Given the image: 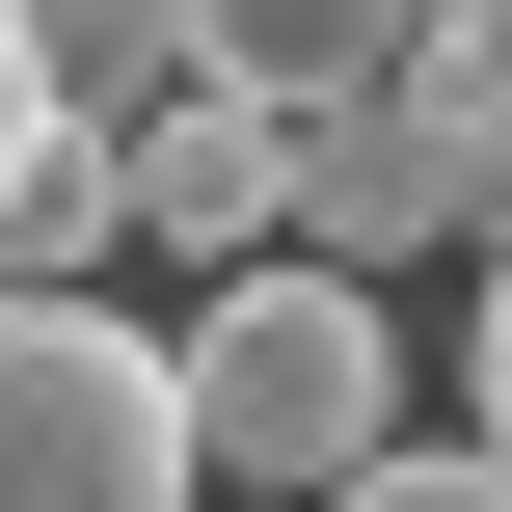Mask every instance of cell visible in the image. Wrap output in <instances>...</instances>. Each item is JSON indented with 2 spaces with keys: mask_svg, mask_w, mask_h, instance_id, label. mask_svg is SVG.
I'll use <instances>...</instances> for the list:
<instances>
[{
  "mask_svg": "<svg viewBox=\"0 0 512 512\" xmlns=\"http://www.w3.org/2000/svg\"><path fill=\"white\" fill-rule=\"evenodd\" d=\"M432 81H459V108H512V0H432Z\"/></svg>",
  "mask_w": 512,
  "mask_h": 512,
  "instance_id": "7",
  "label": "cell"
},
{
  "mask_svg": "<svg viewBox=\"0 0 512 512\" xmlns=\"http://www.w3.org/2000/svg\"><path fill=\"white\" fill-rule=\"evenodd\" d=\"M270 162H297V135H270L243 81H162V108H108V216H135V243H189V270L297 243V216H270Z\"/></svg>",
  "mask_w": 512,
  "mask_h": 512,
  "instance_id": "3",
  "label": "cell"
},
{
  "mask_svg": "<svg viewBox=\"0 0 512 512\" xmlns=\"http://www.w3.org/2000/svg\"><path fill=\"white\" fill-rule=\"evenodd\" d=\"M27 135H54V81H27V0H0V162H27Z\"/></svg>",
  "mask_w": 512,
  "mask_h": 512,
  "instance_id": "8",
  "label": "cell"
},
{
  "mask_svg": "<svg viewBox=\"0 0 512 512\" xmlns=\"http://www.w3.org/2000/svg\"><path fill=\"white\" fill-rule=\"evenodd\" d=\"M297 512H512V459H486V432H378L351 486H297Z\"/></svg>",
  "mask_w": 512,
  "mask_h": 512,
  "instance_id": "6",
  "label": "cell"
},
{
  "mask_svg": "<svg viewBox=\"0 0 512 512\" xmlns=\"http://www.w3.org/2000/svg\"><path fill=\"white\" fill-rule=\"evenodd\" d=\"M486 459H512V243H486Z\"/></svg>",
  "mask_w": 512,
  "mask_h": 512,
  "instance_id": "9",
  "label": "cell"
},
{
  "mask_svg": "<svg viewBox=\"0 0 512 512\" xmlns=\"http://www.w3.org/2000/svg\"><path fill=\"white\" fill-rule=\"evenodd\" d=\"M162 405H189V486H351L378 432H405V351H378V270H324V243H243L189 324H162Z\"/></svg>",
  "mask_w": 512,
  "mask_h": 512,
  "instance_id": "1",
  "label": "cell"
},
{
  "mask_svg": "<svg viewBox=\"0 0 512 512\" xmlns=\"http://www.w3.org/2000/svg\"><path fill=\"white\" fill-rule=\"evenodd\" d=\"M405 54H432V0H189V81H243V108H351Z\"/></svg>",
  "mask_w": 512,
  "mask_h": 512,
  "instance_id": "4",
  "label": "cell"
},
{
  "mask_svg": "<svg viewBox=\"0 0 512 512\" xmlns=\"http://www.w3.org/2000/svg\"><path fill=\"white\" fill-rule=\"evenodd\" d=\"M0 512H216L135 297H0Z\"/></svg>",
  "mask_w": 512,
  "mask_h": 512,
  "instance_id": "2",
  "label": "cell"
},
{
  "mask_svg": "<svg viewBox=\"0 0 512 512\" xmlns=\"http://www.w3.org/2000/svg\"><path fill=\"white\" fill-rule=\"evenodd\" d=\"M27 81L108 135V108H162V81H189V0H27Z\"/></svg>",
  "mask_w": 512,
  "mask_h": 512,
  "instance_id": "5",
  "label": "cell"
}]
</instances>
